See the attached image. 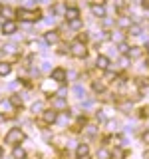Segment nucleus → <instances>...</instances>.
<instances>
[{
    "label": "nucleus",
    "mask_w": 149,
    "mask_h": 159,
    "mask_svg": "<svg viewBox=\"0 0 149 159\" xmlns=\"http://www.w3.org/2000/svg\"><path fill=\"white\" fill-rule=\"evenodd\" d=\"M16 16H18L20 20H24V22H36V20H40V16H42V12H40V10L18 8V10H16Z\"/></svg>",
    "instance_id": "1"
},
{
    "label": "nucleus",
    "mask_w": 149,
    "mask_h": 159,
    "mask_svg": "<svg viewBox=\"0 0 149 159\" xmlns=\"http://www.w3.org/2000/svg\"><path fill=\"white\" fill-rule=\"evenodd\" d=\"M4 141L10 143V145H18L20 141H24V131H22V129H18V127H12V129L6 133Z\"/></svg>",
    "instance_id": "2"
},
{
    "label": "nucleus",
    "mask_w": 149,
    "mask_h": 159,
    "mask_svg": "<svg viewBox=\"0 0 149 159\" xmlns=\"http://www.w3.org/2000/svg\"><path fill=\"white\" fill-rule=\"evenodd\" d=\"M70 52H72V56H76V58H86L88 50H86V44H84L82 40H76V42L72 44V48H70Z\"/></svg>",
    "instance_id": "3"
},
{
    "label": "nucleus",
    "mask_w": 149,
    "mask_h": 159,
    "mask_svg": "<svg viewBox=\"0 0 149 159\" xmlns=\"http://www.w3.org/2000/svg\"><path fill=\"white\" fill-rule=\"evenodd\" d=\"M42 119H44V121H46V123H54V121H58V111H56V109H46V111H44L42 113Z\"/></svg>",
    "instance_id": "4"
},
{
    "label": "nucleus",
    "mask_w": 149,
    "mask_h": 159,
    "mask_svg": "<svg viewBox=\"0 0 149 159\" xmlns=\"http://www.w3.org/2000/svg\"><path fill=\"white\" fill-rule=\"evenodd\" d=\"M2 32L8 34V36L14 34V32H16V22H12V20H4V22H2Z\"/></svg>",
    "instance_id": "5"
},
{
    "label": "nucleus",
    "mask_w": 149,
    "mask_h": 159,
    "mask_svg": "<svg viewBox=\"0 0 149 159\" xmlns=\"http://www.w3.org/2000/svg\"><path fill=\"white\" fill-rule=\"evenodd\" d=\"M96 66H97L99 70H109V58L103 56V54H99L97 60H96Z\"/></svg>",
    "instance_id": "6"
},
{
    "label": "nucleus",
    "mask_w": 149,
    "mask_h": 159,
    "mask_svg": "<svg viewBox=\"0 0 149 159\" xmlns=\"http://www.w3.org/2000/svg\"><path fill=\"white\" fill-rule=\"evenodd\" d=\"M79 18V10L78 8H66V20L68 22H76Z\"/></svg>",
    "instance_id": "7"
},
{
    "label": "nucleus",
    "mask_w": 149,
    "mask_h": 159,
    "mask_svg": "<svg viewBox=\"0 0 149 159\" xmlns=\"http://www.w3.org/2000/svg\"><path fill=\"white\" fill-rule=\"evenodd\" d=\"M92 14L97 18H103L106 16V8L102 6V4H92Z\"/></svg>",
    "instance_id": "8"
},
{
    "label": "nucleus",
    "mask_w": 149,
    "mask_h": 159,
    "mask_svg": "<svg viewBox=\"0 0 149 159\" xmlns=\"http://www.w3.org/2000/svg\"><path fill=\"white\" fill-rule=\"evenodd\" d=\"M52 80H56V82H64V80H66V70L56 68V70L52 72Z\"/></svg>",
    "instance_id": "9"
},
{
    "label": "nucleus",
    "mask_w": 149,
    "mask_h": 159,
    "mask_svg": "<svg viewBox=\"0 0 149 159\" xmlns=\"http://www.w3.org/2000/svg\"><path fill=\"white\" fill-rule=\"evenodd\" d=\"M76 153H78V157H84V155H88V153H89V147L86 145V143H79L78 149H76Z\"/></svg>",
    "instance_id": "10"
},
{
    "label": "nucleus",
    "mask_w": 149,
    "mask_h": 159,
    "mask_svg": "<svg viewBox=\"0 0 149 159\" xmlns=\"http://www.w3.org/2000/svg\"><path fill=\"white\" fill-rule=\"evenodd\" d=\"M48 44H56L58 42V32H46V36H44Z\"/></svg>",
    "instance_id": "11"
},
{
    "label": "nucleus",
    "mask_w": 149,
    "mask_h": 159,
    "mask_svg": "<svg viewBox=\"0 0 149 159\" xmlns=\"http://www.w3.org/2000/svg\"><path fill=\"white\" fill-rule=\"evenodd\" d=\"M10 70H12V66L8 62H0V76H8Z\"/></svg>",
    "instance_id": "12"
},
{
    "label": "nucleus",
    "mask_w": 149,
    "mask_h": 159,
    "mask_svg": "<svg viewBox=\"0 0 149 159\" xmlns=\"http://www.w3.org/2000/svg\"><path fill=\"white\" fill-rule=\"evenodd\" d=\"M54 107H60V109H66V107H68L66 99H64L62 96H60V98H56V99H54Z\"/></svg>",
    "instance_id": "13"
},
{
    "label": "nucleus",
    "mask_w": 149,
    "mask_h": 159,
    "mask_svg": "<svg viewBox=\"0 0 149 159\" xmlns=\"http://www.w3.org/2000/svg\"><path fill=\"white\" fill-rule=\"evenodd\" d=\"M74 93H76L78 98H84V96H86V89H84V88L78 84V86H74Z\"/></svg>",
    "instance_id": "14"
},
{
    "label": "nucleus",
    "mask_w": 149,
    "mask_h": 159,
    "mask_svg": "<svg viewBox=\"0 0 149 159\" xmlns=\"http://www.w3.org/2000/svg\"><path fill=\"white\" fill-rule=\"evenodd\" d=\"M24 155H26V153H24L22 147H16V149H14V159H22Z\"/></svg>",
    "instance_id": "15"
},
{
    "label": "nucleus",
    "mask_w": 149,
    "mask_h": 159,
    "mask_svg": "<svg viewBox=\"0 0 149 159\" xmlns=\"http://www.w3.org/2000/svg\"><path fill=\"white\" fill-rule=\"evenodd\" d=\"M10 103H12V106H22V99H20L18 96H12V98H10Z\"/></svg>",
    "instance_id": "16"
},
{
    "label": "nucleus",
    "mask_w": 149,
    "mask_h": 159,
    "mask_svg": "<svg viewBox=\"0 0 149 159\" xmlns=\"http://www.w3.org/2000/svg\"><path fill=\"white\" fill-rule=\"evenodd\" d=\"M119 26H131V20L129 18H119Z\"/></svg>",
    "instance_id": "17"
},
{
    "label": "nucleus",
    "mask_w": 149,
    "mask_h": 159,
    "mask_svg": "<svg viewBox=\"0 0 149 159\" xmlns=\"http://www.w3.org/2000/svg\"><path fill=\"white\" fill-rule=\"evenodd\" d=\"M111 159H123V151H121V149H117V151H113Z\"/></svg>",
    "instance_id": "18"
},
{
    "label": "nucleus",
    "mask_w": 149,
    "mask_h": 159,
    "mask_svg": "<svg viewBox=\"0 0 149 159\" xmlns=\"http://www.w3.org/2000/svg\"><path fill=\"white\" fill-rule=\"evenodd\" d=\"M6 16V18H12V10L10 8H2V18Z\"/></svg>",
    "instance_id": "19"
},
{
    "label": "nucleus",
    "mask_w": 149,
    "mask_h": 159,
    "mask_svg": "<svg viewBox=\"0 0 149 159\" xmlns=\"http://www.w3.org/2000/svg\"><path fill=\"white\" fill-rule=\"evenodd\" d=\"M111 38L115 40V42H121V40H123V36H121L119 32H113V34H111Z\"/></svg>",
    "instance_id": "20"
},
{
    "label": "nucleus",
    "mask_w": 149,
    "mask_h": 159,
    "mask_svg": "<svg viewBox=\"0 0 149 159\" xmlns=\"http://www.w3.org/2000/svg\"><path fill=\"white\" fill-rule=\"evenodd\" d=\"M119 52L127 54V52H129V46H127V44H119Z\"/></svg>",
    "instance_id": "21"
},
{
    "label": "nucleus",
    "mask_w": 149,
    "mask_h": 159,
    "mask_svg": "<svg viewBox=\"0 0 149 159\" xmlns=\"http://www.w3.org/2000/svg\"><path fill=\"white\" fill-rule=\"evenodd\" d=\"M97 157L99 159H106L107 157V151H106V149H99V151H97Z\"/></svg>",
    "instance_id": "22"
},
{
    "label": "nucleus",
    "mask_w": 149,
    "mask_h": 159,
    "mask_svg": "<svg viewBox=\"0 0 149 159\" xmlns=\"http://www.w3.org/2000/svg\"><path fill=\"white\" fill-rule=\"evenodd\" d=\"M93 89H96V92H102V89H103V86H102L99 82H93Z\"/></svg>",
    "instance_id": "23"
},
{
    "label": "nucleus",
    "mask_w": 149,
    "mask_h": 159,
    "mask_svg": "<svg viewBox=\"0 0 149 159\" xmlns=\"http://www.w3.org/2000/svg\"><path fill=\"white\" fill-rule=\"evenodd\" d=\"M129 32H131V34H139V26H129Z\"/></svg>",
    "instance_id": "24"
},
{
    "label": "nucleus",
    "mask_w": 149,
    "mask_h": 159,
    "mask_svg": "<svg viewBox=\"0 0 149 159\" xmlns=\"http://www.w3.org/2000/svg\"><path fill=\"white\" fill-rule=\"evenodd\" d=\"M139 2H141V6L145 10H149V0H139Z\"/></svg>",
    "instance_id": "25"
},
{
    "label": "nucleus",
    "mask_w": 149,
    "mask_h": 159,
    "mask_svg": "<svg viewBox=\"0 0 149 159\" xmlns=\"http://www.w3.org/2000/svg\"><path fill=\"white\" fill-rule=\"evenodd\" d=\"M149 116V107H143L141 109V117H147Z\"/></svg>",
    "instance_id": "26"
},
{
    "label": "nucleus",
    "mask_w": 149,
    "mask_h": 159,
    "mask_svg": "<svg viewBox=\"0 0 149 159\" xmlns=\"http://www.w3.org/2000/svg\"><path fill=\"white\" fill-rule=\"evenodd\" d=\"M143 141H145L147 145H149V131H145V133H143Z\"/></svg>",
    "instance_id": "27"
},
{
    "label": "nucleus",
    "mask_w": 149,
    "mask_h": 159,
    "mask_svg": "<svg viewBox=\"0 0 149 159\" xmlns=\"http://www.w3.org/2000/svg\"><path fill=\"white\" fill-rule=\"evenodd\" d=\"M40 2H44V4H52V0H40Z\"/></svg>",
    "instance_id": "28"
},
{
    "label": "nucleus",
    "mask_w": 149,
    "mask_h": 159,
    "mask_svg": "<svg viewBox=\"0 0 149 159\" xmlns=\"http://www.w3.org/2000/svg\"><path fill=\"white\" fill-rule=\"evenodd\" d=\"M78 159H89V155H84V157H78Z\"/></svg>",
    "instance_id": "29"
},
{
    "label": "nucleus",
    "mask_w": 149,
    "mask_h": 159,
    "mask_svg": "<svg viewBox=\"0 0 149 159\" xmlns=\"http://www.w3.org/2000/svg\"><path fill=\"white\" fill-rule=\"evenodd\" d=\"M2 119H4V117H2V116H0V121H2Z\"/></svg>",
    "instance_id": "30"
},
{
    "label": "nucleus",
    "mask_w": 149,
    "mask_h": 159,
    "mask_svg": "<svg viewBox=\"0 0 149 159\" xmlns=\"http://www.w3.org/2000/svg\"><path fill=\"white\" fill-rule=\"evenodd\" d=\"M0 155H2V149H0Z\"/></svg>",
    "instance_id": "31"
}]
</instances>
